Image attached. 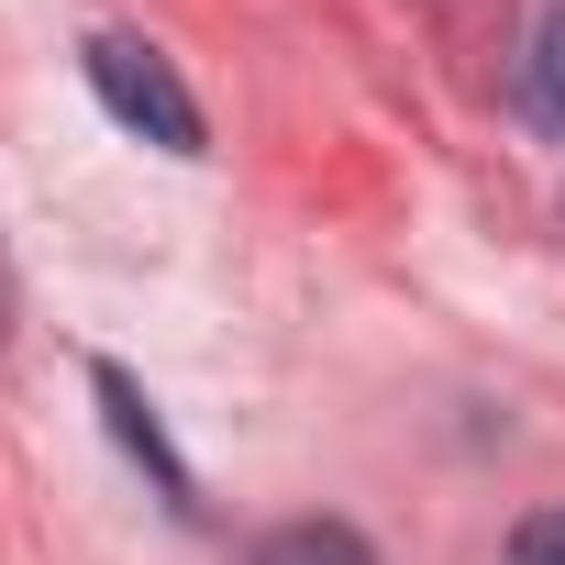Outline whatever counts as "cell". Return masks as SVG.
Segmentation results:
<instances>
[{
  "label": "cell",
  "mask_w": 565,
  "mask_h": 565,
  "mask_svg": "<svg viewBox=\"0 0 565 565\" xmlns=\"http://www.w3.org/2000/svg\"><path fill=\"white\" fill-rule=\"evenodd\" d=\"M89 89L111 100V122H134L145 145H167V156H200V100L178 89V67L156 56V45H134V34H100L89 45Z\"/></svg>",
  "instance_id": "obj_1"
},
{
  "label": "cell",
  "mask_w": 565,
  "mask_h": 565,
  "mask_svg": "<svg viewBox=\"0 0 565 565\" xmlns=\"http://www.w3.org/2000/svg\"><path fill=\"white\" fill-rule=\"evenodd\" d=\"M521 111H532L543 134H565V0L532 23V45H521Z\"/></svg>",
  "instance_id": "obj_4"
},
{
  "label": "cell",
  "mask_w": 565,
  "mask_h": 565,
  "mask_svg": "<svg viewBox=\"0 0 565 565\" xmlns=\"http://www.w3.org/2000/svg\"><path fill=\"white\" fill-rule=\"evenodd\" d=\"M244 565H377V543H366L355 521H277Z\"/></svg>",
  "instance_id": "obj_3"
},
{
  "label": "cell",
  "mask_w": 565,
  "mask_h": 565,
  "mask_svg": "<svg viewBox=\"0 0 565 565\" xmlns=\"http://www.w3.org/2000/svg\"><path fill=\"white\" fill-rule=\"evenodd\" d=\"M0 333H12V266H0Z\"/></svg>",
  "instance_id": "obj_6"
},
{
  "label": "cell",
  "mask_w": 565,
  "mask_h": 565,
  "mask_svg": "<svg viewBox=\"0 0 565 565\" xmlns=\"http://www.w3.org/2000/svg\"><path fill=\"white\" fill-rule=\"evenodd\" d=\"M100 411H111V433H122V444H134V455L156 466V488H167L178 510H200V488H189V466L167 455V433H156V411L134 399V377H122V366H100Z\"/></svg>",
  "instance_id": "obj_2"
},
{
  "label": "cell",
  "mask_w": 565,
  "mask_h": 565,
  "mask_svg": "<svg viewBox=\"0 0 565 565\" xmlns=\"http://www.w3.org/2000/svg\"><path fill=\"white\" fill-rule=\"evenodd\" d=\"M510 565H565V510H532L510 532Z\"/></svg>",
  "instance_id": "obj_5"
}]
</instances>
